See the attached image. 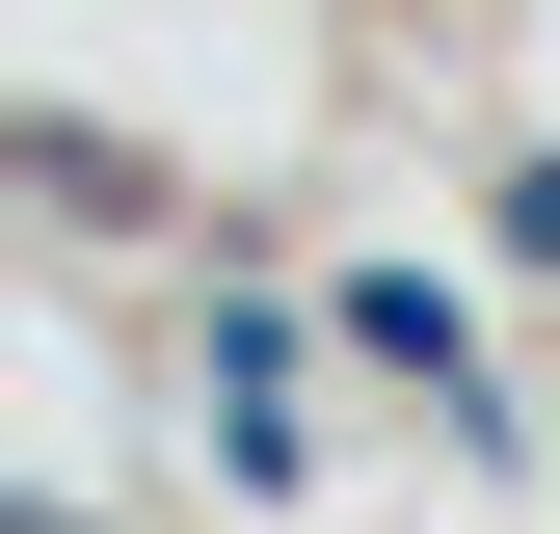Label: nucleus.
I'll use <instances>...</instances> for the list:
<instances>
[{"instance_id":"f257e3e1","label":"nucleus","mask_w":560,"mask_h":534,"mask_svg":"<svg viewBox=\"0 0 560 534\" xmlns=\"http://www.w3.org/2000/svg\"><path fill=\"white\" fill-rule=\"evenodd\" d=\"M187 400H214V454H241V481H294V294H241V267H214V321H187Z\"/></svg>"},{"instance_id":"f03ea898","label":"nucleus","mask_w":560,"mask_h":534,"mask_svg":"<svg viewBox=\"0 0 560 534\" xmlns=\"http://www.w3.org/2000/svg\"><path fill=\"white\" fill-rule=\"evenodd\" d=\"M347 348H374L400 400H428V428H480V321L428 294V267H347Z\"/></svg>"},{"instance_id":"7ed1b4c3","label":"nucleus","mask_w":560,"mask_h":534,"mask_svg":"<svg viewBox=\"0 0 560 534\" xmlns=\"http://www.w3.org/2000/svg\"><path fill=\"white\" fill-rule=\"evenodd\" d=\"M0 187H27V214H81V241L133 214V161H107V134H81V107H27V134H0Z\"/></svg>"},{"instance_id":"20e7f679","label":"nucleus","mask_w":560,"mask_h":534,"mask_svg":"<svg viewBox=\"0 0 560 534\" xmlns=\"http://www.w3.org/2000/svg\"><path fill=\"white\" fill-rule=\"evenodd\" d=\"M27 534H81V508H27Z\"/></svg>"}]
</instances>
